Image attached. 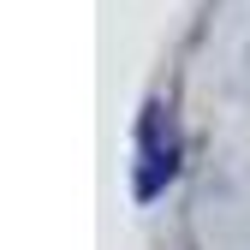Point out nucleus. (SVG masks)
<instances>
[{"label": "nucleus", "mask_w": 250, "mask_h": 250, "mask_svg": "<svg viewBox=\"0 0 250 250\" xmlns=\"http://www.w3.org/2000/svg\"><path fill=\"white\" fill-rule=\"evenodd\" d=\"M179 173V131H173V113L161 102H149L143 119H137V197L155 203L173 185Z\"/></svg>", "instance_id": "obj_1"}]
</instances>
